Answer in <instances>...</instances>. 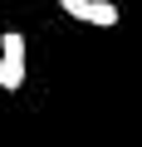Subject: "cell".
<instances>
[{"label":"cell","mask_w":142,"mask_h":147,"mask_svg":"<svg viewBox=\"0 0 142 147\" xmlns=\"http://www.w3.org/2000/svg\"><path fill=\"white\" fill-rule=\"evenodd\" d=\"M64 15H74L79 25H93V30H113L118 25V5L113 0H59Z\"/></svg>","instance_id":"cell-1"},{"label":"cell","mask_w":142,"mask_h":147,"mask_svg":"<svg viewBox=\"0 0 142 147\" xmlns=\"http://www.w3.org/2000/svg\"><path fill=\"white\" fill-rule=\"evenodd\" d=\"M25 34L20 30H5V34H0V54H5V69H10V93L25 84Z\"/></svg>","instance_id":"cell-2"},{"label":"cell","mask_w":142,"mask_h":147,"mask_svg":"<svg viewBox=\"0 0 142 147\" xmlns=\"http://www.w3.org/2000/svg\"><path fill=\"white\" fill-rule=\"evenodd\" d=\"M0 88L10 93V69H5V54H0Z\"/></svg>","instance_id":"cell-3"}]
</instances>
